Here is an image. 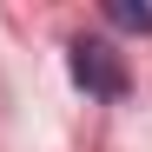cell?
I'll list each match as a JSON object with an SVG mask.
<instances>
[{"mask_svg": "<svg viewBox=\"0 0 152 152\" xmlns=\"http://www.w3.org/2000/svg\"><path fill=\"white\" fill-rule=\"evenodd\" d=\"M66 66H73V80H80L93 99H126V86H132V80H126V60L113 53L106 40H73L66 46Z\"/></svg>", "mask_w": 152, "mask_h": 152, "instance_id": "1", "label": "cell"}, {"mask_svg": "<svg viewBox=\"0 0 152 152\" xmlns=\"http://www.w3.org/2000/svg\"><path fill=\"white\" fill-rule=\"evenodd\" d=\"M106 20L126 33H152V7H132V0H106Z\"/></svg>", "mask_w": 152, "mask_h": 152, "instance_id": "2", "label": "cell"}]
</instances>
